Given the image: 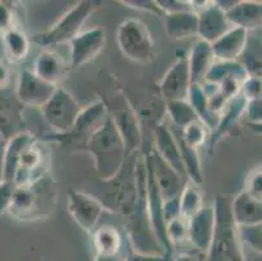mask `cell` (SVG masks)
Instances as JSON below:
<instances>
[{"label": "cell", "mask_w": 262, "mask_h": 261, "mask_svg": "<svg viewBox=\"0 0 262 261\" xmlns=\"http://www.w3.org/2000/svg\"><path fill=\"white\" fill-rule=\"evenodd\" d=\"M85 150L93 157L95 171L99 179L103 180L114 178L120 171L128 157L123 136L110 115L89 138Z\"/></svg>", "instance_id": "cell-1"}, {"label": "cell", "mask_w": 262, "mask_h": 261, "mask_svg": "<svg viewBox=\"0 0 262 261\" xmlns=\"http://www.w3.org/2000/svg\"><path fill=\"white\" fill-rule=\"evenodd\" d=\"M215 226L209 247L208 261H245L239 226L231 209V200L226 196L216 195L214 198Z\"/></svg>", "instance_id": "cell-2"}, {"label": "cell", "mask_w": 262, "mask_h": 261, "mask_svg": "<svg viewBox=\"0 0 262 261\" xmlns=\"http://www.w3.org/2000/svg\"><path fill=\"white\" fill-rule=\"evenodd\" d=\"M56 200V186L51 175L45 176L33 186L16 187L8 213L20 221H35L49 215Z\"/></svg>", "instance_id": "cell-3"}, {"label": "cell", "mask_w": 262, "mask_h": 261, "mask_svg": "<svg viewBox=\"0 0 262 261\" xmlns=\"http://www.w3.org/2000/svg\"><path fill=\"white\" fill-rule=\"evenodd\" d=\"M116 42L129 61L149 64L156 56V46L146 24L140 18H125L116 29Z\"/></svg>", "instance_id": "cell-4"}, {"label": "cell", "mask_w": 262, "mask_h": 261, "mask_svg": "<svg viewBox=\"0 0 262 261\" xmlns=\"http://www.w3.org/2000/svg\"><path fill=\"white\" fill-rule=\"evenodd\" d=\"M101 99L106 105L110 118L113 119L116 128L123 136L128 155L139 152L142 143L139 114L137 110L132 106L125 93L121 89H116Z\"/></svg>", "instance_id": "cell-5"}, {"label": "cell", "mask_w": 262, "mask_h": 261, "mask_svg": "<svg viewBox=\"0 0 262 261\" xmlns=\"http://www.w3.org/2000/svg\"><path fill=\"white\" fill-rule=\"evenodd\" d=\"M97 3L92 0H81L70 8L51 28L34 37V42L42 47H51L60 43H70L81 33V28L94 11Z\"/></svg>", "instance_id": "cell-6"}, {"label": "cell", "mask_w": 262, "mask_h": 261, "mask_svg": "<svg viewBox=\"0 0 262 261\" xmlns=\"http://www.w3.org/2000/svg\"><path fill=\"white\" fill-rule=\"evenodd\" d=\"M107 118H108V112H107L106 105L102 99H97L93 104L88 105L85 109L81 110L70 132L63 133V135L51 133L47 136V138L63 144L66 147L84 148L85 149L93 133L106 122Z\"/></svg>", "instance_id": "cell-7"}, {"label": "cell", "mask_w": 262, "mask_h": 261, "mask_svg": "<svg viewBox=\"0 0 262 261\" xmlns=\"http://www.w3.org/2000/svg\"><path fill=\"white\" fill-rule=\"evenodd\" d=\"M81 110L82 107L78 105L75 97L67 89L58 86L51 99L40 109V112L52 129V133L63 135L72 129Z\"/></svg>", "instance_id": "cell-8"}, {"label": "cell", "mask_w": 262, "mask_h": 261, "mask_svg": "<svg viewBox=\"0 0 262 261\" xmlns=\"http://www.w3.org/2000/svg\"><path fill=\"white\" fill-rule=\"evenodd\" d=\"M50 174V155L38 143H33L23 153L13 183L17 188L33 186Z\"/></svg>", "instance_id": "cell-9"}, {"label": "cell", "mask_w": 262, "mask_h": 261, "mask_svg": "<svg viewBox=\"0 0 262 261\" xmlns=\"http://www.w3.org/2000/svg\"><path fill=\"white\" fill-rule=\"evenodd\" d=\"M145 161L149 167L154 180L159 188L164 201L180 197L184 187L187 186V179L182 176L171 165L164 161L163 158L154 149L145 154Z\"/></svg>", "instance_id": "cell-10"}, {"label": "cell", "mask_w": 262, "mask_h": 261, "mask_svg": "<svg viewBox=\"0 0 262 261\" xmlns=\"http://www.w3.org/2000/svg\"><path fill=\"white\" fill-rule=\"evenodd\" d=\"M67 201L73 221L86 233H94L102 214L106 212L103 205L89 192L78 190H70Z\"/></svg>", "instance_id": "cell-11"}, {"label": "cell", "mask_w": 262, "mask_h": 261, "mask_svg": "<svg viewBox=\"0 0 262 261\" xmlns=\"http://www.w3.org/2000/svg\"><path fill=\"white\" fill-rule=\"evenodd\" d=\"M190 88H192V78H190V69L188 56H180L168 71L164 73L163 78L159 83V94L166 102L172 101H188Z\"/></svg>", "instance_id": "cell-12"}, {"label": "cell", "mask_w": 262, "mask_h": 261, "mask_svg": "<svg viewBox=\"0 0 262 261\" xmlns=\"http://www.w3.org/2000/svg\"><path fill=\"white\" fill-rule=\"evenodd\" d=\"M58 85L50 84L35 75L33 69L25 68L18 75L16 95L24 106L42 109L51 99Z\"/></svg>", "instance_id": "cell-13"}, {"label": "cell", "mask_w": 262, "mask_h": 261, "mask_svg": "<svg viewBox=\"0 0 262 261\" xmlns=\"http://www.w3.org/2000/svg\"><path fill=\"white\" fill-rule=\"evenodd\" d=\"M24 109L25 106L16 95V90L0 89V137L6 143L20 133L28 132Z\"/></svg>", "instance_id": "cell-14"}, {"label": "cell", "mask_w": 262, "mask_h": 261, "mask_svg": "<svg viewBox=\"0 0 262 261\" xmlns=\"http://www.w3.org/2000/svg\"><path fill=\"white\" fill-rule=\"evenodd\" d=\"M72 68H80L90 63L101 54L106 45V32L102 26H94L81 32L70 42Z\"/></svg>", "instance_id": "cell-15"}, {"label": "cell", "mask_w": 262, "mask_h": 261, "mask_svg": "<svg viewBox=\"0 0 262 261\" xmlns=\"http://www.w3.org/2000/svg\"><path fill=\"white\" fill-rule=\"evenodd\" d=\"M199 37L200 39L213 45L233 28L223 9L215 2H209L205 8L199 12Z\"/></svg>", "instance_id": "cell-16"}, {"label": "cell", "mask_w": 262, "mask_h": 261, "mask_svg": "<svg viewBox=\"0 0 262 261\" xmlns=\"http://www.w3.org/2000/svg\"><path fill=\"white\" fill-rule=\"evenodd\" d=\"M153 149L156 150L168 165H171L180 175L184 176L188 180L184 162H183L182 152H180V145H179V140H176V137L172 135V132H171V129L167 127V124L164 123V122L156 124L153 128Z\"/></svg>", "instance_id": "cell-17"}, {"label": "cell", "mask_w": 262, "mask_h": 261, "mask_svg": "<svg viewBox=\"0 0 262 261\" xmlns=\"http://www.w3.org/2000/svg\"><path fill=\"white\" fill-rule=\"evenodd\" d=\"M189 225V244L193 250L208 253L215 226V210L214 207L205 205L197 214L188 222Z\"/></svg>", "instance_id": "cell-18"}, {"label": "cell", "mask_w": 262, "mask_h": 261, "mask_svg": "<svg viewBox=\"0 0 262 261\" xmlns=\"http://www.w3.org/2000/svg\"><path fill=\"white\" fill-rule=\"evenodd\" d=\"M93 246L95 250L94 261H124L121 257L123 238L113 225L98 226L93 233Z\"/></svg>", "instance_id": "cell-19"}, {"label": "cell", "mask_w": 262, "mask_h": 261, "mask_svg": "<svg viewBox=\"0 0 262 261\" xmlns=\"http://www.w3.org/2000/svg\"><path fill=\"white\" fill-rule=\"evenodd\" d=\"M249 43L248 32L233 26L230 32L211 45L213 54L219 62H239Z\"/></svg>", "instance_id": "cell-20"}, {"label": "cell", "mask_w": 262, "mask_h": 261, "mask_svg": "<svg viewBox=\"0 0 262 261\" xmlns=\"http://www.w3.org/2000/svg\"><path fill=\"white\" fill-rule=\"evenodd\" d=\"M248 101L245 99L244 95L240 93L239 95H236L235 98L228 102L226 105L225 109L222 110L221 115H219L218 123L216 127L210 132L209 136V150H211L214 148L216 143H218L223 136L227 135L231 129L235 127V124L240 121L243 115H245V110H247Z\"/></svg>", "instance_id": "cell-21"}, {"label": "cell", "mask_w": 262, "mask_h": 261, "mask_svg": "<svg viewBox=\"0 0 262 261\" xmlns=\"http://www.w3.org/2000/svg\"><path fill=\"white\" fill-rule=\"evenodd\" d=\"M68 69L70 68L63 57L50 49L42 50L33 63V72L35 75L54 85H58L59 81L67 75Z\"/></svg>", "instance_id": "cell-22"}, {"label": "cell", "mask_w": 262, "mask_h": 261, "mask_svg": "<svg viewBox=\"0 0 262 261\" xmlns=\"http://www.w3.org/2000/svg\"><path fill=\"white\" fill-rule=\"evenodd\" d=\"M188 62H189L192 85L204 84L211 67L215 63V56L213 54L210 43L202 39L197 41L188 55Z\"/></svg>", "instance_id": "cell-23"}, {"label": "cell", "mask_w": 262, "mask_h": 261, "mask_svg": "<svg viewBox=\"0 0 262 261\" xmlns=\"http://www.w3.org/2000/svg\"><path fill=\"white\" fill-rule=\"evenodd\" d=\"M227 17L233 26L242 28L248 33L262 26V2L237 0L227 12Z\"/></svg>", "instance_id": "cell-24"}, {"label": "cell", "mask_w": 262, "mask_h": 261, "mask_svg": "<svg viewBox=\"0 0 262 261\" xmlns=\"http://www.w3.org/2000/svg\"><path fill=\"white\" fill-rule=\"evenodd\" d=\"M231 209L237 226H249L262 222V201L253 198L247 191L242 190L231 201Z\"/></svg>", "instance_id": "cell-25"}, {"label": "cell", "mask_w": 262, "mask_h": 261, "mask_svg": "<svg viewBox=\"0 0 262 261\" xmlns=\"http://www.w3.org/2000/svg\"><path fill=\"white\" fill-rule=\"evenodd\" d=\"M166 33L173 41H183L199 35V14L193 11L164 16Z\"/></svg>", "instance_id": "cell-26"}, {"label": "cell", "mask_w": 262, "mask_h": 261, "mask_svg": "<svg viewBox=\"0 0 262 261\" xmlns=\"http://www.w3.org/2000/svg\"><path fill=\"white\" fill-rule=\"evenodd\" d=\"M37 141V137L32 132H24L15 136L6 143V153H4V180L13 182L18 162L25 152L33 143Z\"/></svg>", "instance_id": "cell-27"}, {"label": "cell", "mask_w": 262, "mask_h": 261, "mask_svg": "<svg viewBox=\"0 0 262 261\" xmlns=\"http://www.w3.org/2000/svg\"><path fill=\"white\" fill-rule=\"evenodd\" d=\"M2 45L12 62H23L29 54V39L17 26L2 35Z\"/></svg>", "instance_id": "cell-28"}, {"label": "cell", "mask_w": 262, "mask_h": 261, "mask_svg": "<svg viewBox=\"0 0 262 261\" xmlns=\"http://www.w3.org/2000/svg\"><path fill=\"white\" fill-rule=\"evenodd\" d=\"M204 207L201 187L188 182L180 195V215L189 221L193 215L197 214Z\"/></svg>", "instance_id": "cell-29"}, {"label": "cell", "mask_w": 262, "mask_h": 261, "mask_svg": "<svg viewBox=\"0 0 262 261\" xmlns=\"http://www.w3.org/2000/svg\"><path fill=\"white\" fill-rule=\"evenodd\" d=\"M166 112L171 121L179 127L185 128L190 123L201 121L196 110L193 109L189 101H172L166 102Z\"/></svg>", "instance_id": "cell-30"}, {"label": "cell", "mask_w": 262, "mask_h": 261, "mask_svg": "<svg viewBox=\"0 0 262 261\" xmlns=\"http://www.w3.org/2000/svg\"><path fill=\"white\" fill-rule=\"evenodd\" d=\"M179 145H180V152H182L183 162H184L188 182L201 187L202 183H204V178H202L199 150L188 147L187 144L183 143L180 138H179Z\"/></svg>", "instance_id": "cell-31"}, {"label": "cell", "mask_w": 262, "mask_h": 261, "mask_svg": "<svg viewBox=\"0 0 262 261\" xmlns=\"http://www.w3.org/2000/svg\"><path fill=\"white\" fill-rule=\"evenodd\" d=\"M209 136H210V132H209L208 127L205 126L201 121H197L183 128L180 140L187 144L188 147L199 150V148L208 143Z\"/></svg>", "instance_id": "cell-32"}, {"label": "cell", "mask_w": 262, "mask_h": 261, "mask_svg": "<svg viewBox=\"0 0 262 261\" xmlns=\"http://www.w3.org/2000/svg\"><path fill=\"white\" fill-rule=\"evenodd\" d=\"M188 222H189L188 219L183 218L180 215V217L171 221L166 226L168 242H170L173 251H175L176 247L189 243V225H188Z\"/></svg>", "instance_id": "cell-33"}, {"label": "cell", "mask_w": 262, "mask_h": 261, "mask_svg": "<svg viewBox=\"0 0 262 261\" xmlns=\"http://www.w3.org/2000/svg\"><path fill=\"white\" fill-rule=\"evenodd\" d=\"M240 238L243 244L262 256V222L249 226H239Z\"/></svg>", "instance_id": "cell-34"}, {"label": "cell", "mask_w": 262, "mask_h": 261, "mask_svg": "<svg viewBox=\"0 0 262 261\" xmlns=\"http://www.w3.org/2000/svg\"><path fill=\"white\" fill-rule=\"evenodd\" d=\"M242 93L245 99L249 101L262 98V77L258 76H248L242 84Z\"/></svg>", "instance_id": "cell-35"}, {"label": "cell", "mask_w": 262, "mask_h": 261, "mask_svg": "<svg viewBox=\"0 0 262 261\" xmlns=\"http://www.w3.org/2000/svg\"><path fill=\"white\" fill-rule=\"evenodd\" d=\"M244 191L256 200L262 201V169L252 170L245 179Z\"/></svg>", "instance_id": "cell-36"}, {"label": "cell", "mask_w": 262, "mask_h": 261, "mask_svg": "<svg viewBox=\"0 0 262 261\" xmlns=\"http://www.w3.org/2000/svg\"><path fill=\"white\" fill-rule=\"evenodd\" d=\"M121 3L128 6L129 8L142 12H149V13H153L156 16H159V17L164 18V16H166L164 12L161 9V7L158 6L157 0H123Z\"/></svg>", "instance_id": "cell-37"}, {"label": "cell", "mask_w": 262, "mask_h": 261, "mask_svg": "<svg viewBox=\"0 0 262 261\" xmlns=\"http://www.w3.org/2000/svg\"><path fill=\"white\" fill-rule=\"evenodd\" d=\"M15 26V13L8 3L0 2V35H4Z\"/></svg>", "instance_id": "cell-38"}, {"label": "cell", "mask_w": 262, "mask_h": 261, "mask_svg": "<svg viewBox=\"0 0 262 261\" xmlns=\"http://www.w3.org/2000/svg\"><path fill=\"white\" fill-rule=\"evenodd\" d=\"M15 191L16 186L13 182L4 180L3 183H0V215L9 210Z\"/></svg>", "instance_id": "cell-39"}, {"label": "cell", "mask_w": 262, "mask_h": 261, "mask_svg": "<svg viewBox=\"0 0 262 261\" xmlns=\"http://www.w3.org/2000/svg\"><path fill=\"white\" fill-rule=\"evenodd\" d=\"M157 2H158V6L161 7L162 11L164 12V14L193 11L190 2H182V0H157Z\"/></svg>", "instance_id": "cell-40"}, {"label": "cell", "mask_w": 262, "mask_h": 261, "mask_svg": "<svg viewBox=\"0 0 262 261\" xmlns=\"http://www.w3.org/2000/svg\"><path fill=\"white\" fill-rule=\"evenodd\" d=\"M247 124H262V98L249 101L245 110Z\"/></svg>", "instance_id": "cell-41"}, {"label": "cell", "mask_w": 262, "mask_h": 261, "mask_svg": "<svg viewBox=\"0 0 262 261\" xmlns=\"http://www.w3.org/2000/svg\"><path fill=\"white\" fill-rule=\"evenodd\" d=\"M171 261H208V256L206 253L193 250L190 252L175 253Z\"/></svg>", "instance_id": "cell-42"}, {"label": "cell", "mask_w": 262, "mask_h": 261, "mask_svg": "<svg viewBox=\"0 0 262 261\" xmlns=\"http://www.w3.org/2000/svg\"><path fill=\"white\" fill-rule=\"evenodd\" d=\"M124 261H171V257H168V256H151L133 253V255L125 257Z\"/></svg>", "instance_id": "cell-43"}, {"label": "cell", "mask_w": 262, "mask_h": 261, "mask_svg": "<svg viewBox=\"0 0 262 261\" xmlns=\"http://www.w3.org/2000/svg\"><path fill=\"white\" fill-rule=\"evenodd\" d=\"M9 84V69L4 63L0 62V89L8 88Z\"/></svg>", "instance_id": "cell-44"}, {"label": "cell", "mask_w": 262, "mask_h": 261, "mask_svg": "<svg viewBox=\"0 0 262 261\" xmlns=\"http://www.w3.org/2000/svg\"><path fill=\"white\" fill-rule=\"evenodd\" d=\"M4 153H6V141L0 137V183L4 182Z\"/></svg>", "instance_id": "cell-45"}, {"label": "cell", "mask_w": 262, "mask_h": 261, "mask_svg": "<svg viewBox=\"0 0 262 261\" xmlns=\"http://www.w3.org/2000/svg\"><path fill=\"white\" fill-rule=\"evenodd\" d=\"M247 126L249 127L254 133L262 136V124H247Z\"/></svg>", "instance_id": "cell-46"}, {"label": "cell", "mask_w": 262, "mask_h": 261, "mask_svg": "<svg viewBox=\"0 0 262 261\" xmlns=\"http://www.w3.org/2000/svg\"><path fill=\"white\" fill-rule=\"evenodd\" d=\"M42 261H47V260H42Z\"/></svg>", "instance_id": "cell-47"}]
</instances>
